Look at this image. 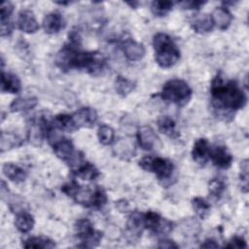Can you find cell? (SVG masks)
<instances>
[{"mask_svg":"<svg viewBox=\"0 0 249 249\" xmlns=\"http://www.w3.org/2000/svg\"><path fill=\"white\" fill-rule=\"evenodd\" d=\"M193 94L190 86L181 79H171L167 81L160 91V97L178 106L186 105Z\"/></svg>","mask_w":249,"mask_h":249,"instance_id":"obj_4","label":"cell"},{"mask_svg":"<svg viewBox=\"0 0 249 249\" xmlns=\"http://www.w3.org/2000/svg\"><path fill=\"white\" fill-rule=\"evenodd\" d=\"M209 159L212 160L214 165L222 169L229 168L233 160V158L227 147L222 145H217L213 149H210Z\"/></svg>","mask_w":249,"mask_h":249,"instance_id":"obj_10","label":"cell"},{"mask_svg":"<svg viewBox=\"0 0 249 249\" xmlns=\"http://www.w3.org/2000/svg\"><path fill=\"white\" fill-rule=\"evenodd\" d=\"M52 146L56 157L66 162L70 169H74L85 160L83 154L76 151L71 140L67 138H57Z\"/></svg>","mask_w":249,"mask_h":249,"instance_id":"obj_6","label":"cell"},{"mask_svg":"<svg viewBox=\"0 0 249 249\" xmlns=\"http://www.w3.org/2000/svg\"><path fill=\"white\" fill-rule=\"evenodd\" d=\"M122 49L125 57L130 61H138L142 59L146 53L144 45L134 41L131 38L123 41Z\"/></svg>","mask_w":249,"mask_h":249,"instance_id":"obj_11","label":"cell"},{"mask_svg":"<svg viewBox=\"0 0 249 249\" xmlns=\"http://www.w3.org/2000/svg\"><path fill=\"white\" fill-rule=\"evenodd\" d=\"M72 173H74L77 177L87 181H93L99 176L98 169L92 163L87 160L81 163L76 169L72 170Z\"/></svg>","mask_w":249,"mask_h":249,"instance_id":"obj_20","label":"cell"},{"mask_svg":"<svg viewBox=\"0 0 249 249\" xmlns=\"http://www.w3.org/2000/svg\"><path fill=\"white\" fill-rule=\"evenodd\" d=\"M97 137H98L99 142L102 145L108 146V145H111L114 142L115 131H114V129L110 125L102 124H100L98 126Z\"/></svg>","mask_w":249,"mask_h":249,"instance_id":"obj_29","label":"cell"},{"mask_svg":"<svg viewBox=\"0 0 249 249\" xmlns=\"http://www.w3.org/2000/svg\"><path fill=\"white\" fill-rule=\"evenodd\" d=\"M2 171L3 174L10 179L11 181L15 182V183H20L23 182L26 178V172L23 168H21L20 166L12 163V162H6L4 163L3 167H2Z\"/></svg>","mask_w":249,"mask_h":249,"instance_id":"obj_21","label":"cell"},{"mask_svg":"<svg viewBox=\"0 0 249 249\" xmlns=\"http://www.w3.org/2000/svg\"><path fill=\"white\" fill-rule=\"evenodd\" d=\"M53 125L55 126V128L62 130V131H66V132H73L75 130H77V126L74 123L72 114H59L56 115L54 117V119L53 120Z\"/></svg>","mask_w":249,"mask_h":249,"instance_id":"obj_24","label":"cell"},{"mask_svg":"<svg viewBox=\"0 0 249 249\" xmlns=\"http://www.w3.org/2000/svg\"><path fill=\"white\" fill-rule=\"evenodd\" d=\"M213 24L221 30H226L231 23L232 16L226 7H216L211 15Z\"/></svg>","mask_w":249,"mask_h":249,"instance_id":"obj_18","label":"cell"},{"mask_svg":"<svg viewBox=\"0 0 249 249\" xmlns=\"http://www.w3.org/2000/svg\"><path fill=\"white\" fill-rule=\"evenodd\" d=\"M209 193L216 198H220L226 189V185L223 180L214 178L209 182Z\"/></svg>","mask_w":249,"mask_h":249,"instance_id":"obj_33","label":"cell"},{"mask_svg":"<svg viewBox=\"0 0 249 249\" xmlns=\"http://www.w3.org/2000/svg\"><path fill=\"white\" fill-rule=\"evenodd\" d=\"M192 28L199 34H205L210 32L213 27V21L211 18V16L207 15V14H198V15H195L193 17V18L190 21Z\"/></svg>","mask_w":249,"mask_h":249,"instance_id":"obj_19","label":"cell"},{"mask_svg":"<svg viewBox=\"0 0 249 249\" xmlns=\"http://www.w3.org/2000/svg\"><path fill=\"white\" fill-rule=\"evenodd\" d=\"M158 247L159 248H167V249H171V248H178L179 246L173 241V240H170V239H162V240H160L159 244H158Z\"/></svg>","mask_w":249,"mask_h":249,"instance_id":"obj_38","label":"cell"},{"mask_svg":"<svg viewBox=\"0 0 249 249\" xmlns=\"http://www.w3.org/2000/svg\"><path fill=\"white\" fill-rule=\"evenodd\" d=\"M38 104L36 97H18L10 104L12 112H25L34 109Z\"/></svg>","mask_w":249,"mask_h":249,"instance_id":"obj_22","label":"cell"},{"mask_svg":"<svg viewBox=\"0 0 249 249\" xmlns=\"http://www.w3.org/2000/svg\"><path fill=\"white\" fill-rule=\"evenodd\" d=\"M75 234L81 240L82 244L79 247H95L102 239V232L95 230L88 219H80L75 223L74 226Z\"/></svg>","mask_w":249,"mask_h":249,"instance_id":"obj_7","label":"cell"},{"mask_svg":"<svg viewBox=\"0 0 249 249\" xmlns=\"http://www.w3.org/2000/svg\"><path fill=\"white\" fill-rule=\"evenodd\" d=\"M46 33L54 34L59 32L64 27V20L59 13H50L45 16L42 22Z\"/></svg>","mask_w":249,"mask_h":249,"instance_id":"obj_16","label":"cell"},{"mask_svg":"<svg viewBox=\"0 0 249 249\" xmlns=\"http://www.w3.org/2000/svg\"><path fill=\"white\" fill-rule=\"evenodd\" d=\"M158 127L161 133L170 138H177L179 136V132L176 129L175 122L168 116L160 117L158 120Z\"/></svg>","mask_w":249,"mask_h":249,"instance_id":"obj_25","label":"cell"},{"mask_svg":"<svg viewBox=\"0 0 249 249\" xmlns=\"http://www.w3.org/2000/svg\"><path fill=\"white\" fill-rule=\"evenodd\" d=\"M139 166L145 171L155 173L160 181L168 180L174 171L172 161L160 157L146 156L139 160Z\"/></svg>","mask_w":249,"mask_h":249,"instance_id":"obj_5","label":"cell"},{"mask_svg":"<svg viewBox=\"0 0 249 249\" xmlns=\"http://www.w3.org/2000/svg\"><path fill=\"white\" fill-rule=\"evenodd\" d=\"M241 170H240V181H241V189L244 193L248 191V160H244L241 161Z\"/></svg>","mask_w":249,"mask_h":249,"instance_id":"obj_35","label":"cell"},{"mask_svg":"<svg viewBox=\"0 0 249 249\" xmlns=\"http://www.w3.org/2000/svg\"><path fill=\"white\" fill-rule=\"evenodd\" d=\"M173 4L171 1H153L151 11L157 17H164L172 10Z\"/></svg>","mask_w":249,"mask_h":249,"instance_id":"obj_32","label":"cell"},{"mask_svg":"<svg viewBox=\"0 0 249 249\" xmlns=\"http://www.w3.org/2000/svg\"><path fill=\"white\" fill-rule=\"evenodd\" d=\"M226 247L227 248H247V244L245 239L242 236L235 235L229 241Z\"/></svg>","mask_w":249,"mask_h":249,"instance_id":"obj_36","label":"cell"},{"mask_svg":"<svg viewBox=\"0 0 249 249\" xmlns=\"http://www.w3.org/2000/svg\"><path fill=\"white\" fill-rule=\"evenodd\" d=\"M77 128L92 127L97 122V113L93 108L83 107L72 114Z\"/></svg>","mask_w":249,"mask_h":249,"instance_id":"obj_9","label":"cell"},{"mask_svg":"<svg viewBox=\"0 0 249 249\" xmlns=\"http://www.w3.org/2000/svg\"><path fill=\"white\" fill-rule=\"evenodd\" d=\"M143 218L145 229L153 233L167 234L172 231V223L156 212L148 211L143 214Z\"/></svg>","mask_w":249,"mask_h":249,"instance_id":"obj_8","label":"cell"},{"mask_svg":"<svg viewBox=\"0 0 249 249\" xmlns=\"http://www.w3.org/2000/svg\"><path fill=\"white\" fill-rule=\"evenodd\" d=\"M155 60L161 68H170L180 59V50L173 39L166 33L159 32L153 37Z\"/></svg>","mask_w":249,"mask_h":249,"instance_id":"obj_3","label":"cell"},{"mask_svg":"<svg viewBox=\"0 0 249 249\" xmlns=\"http://www.w3.org/2000/svg\"><path fill=\"white\" fill-rule=\"evenodd\" d=\"M34 224H35L34 218L28 212L21 211L16 215L15 226L22 233H26L30 231L33 229Z\"/></svg>","mask_w":249,"mask_h":249,"instance_id":"obj_23","label":"cell"},{"mask_svg":"<svg viewBox=\"0 0 249 249\" xmlns=\"http://www.w3.org/2000/svg\"><path fill=\"white\" fill-rule=\"evenodd\" d=\"M107 203V195L106 192L99 186H96L93 190L90 208L93 209H101Z\"/></svg>","mask_w":249,"mask_h":249,"instance_id":"obj_31","label":"cell"},{"mask_svg":"<svg viewBox=\"0 0 249 249\" xmlns=\"http://www.w3.org/2000/svg\"><path fill=\"white\" fill-rule=\"evenodd\" d=\"M13 11H14V5L11 2L4 1L1 4V9H0L1 23L10 22V18H11V15L13 14Z\"/></svg>","mask_w":249,"mask_h":249,"instance_id":"obj_34","label":"cell"},{"mask_svg":"<svg viewBox=\"0 0 249 249\" xmlns=\"http://www.w3.org/2000/svg\"><path fill=\"white\" fill-rule=\"evenodd\" d=\"M104 55L97 52H83L78 45L68 43L56 53L55 64L62 71L85 70L91 75L99 74L105 66Z\"/></svg>","mask_w":249,"mask_h":249,"instance_id":"obj_1","label":"cell"},{"mask_svg":"<svg viewBox=\"0 0 249 249\" xmlns=\"http://www.w3.org/2000/svg\"><path fill=\"white\" fill-rule=\"evenodd\" d=\"M135 87V84L131 81L128 80L125 77L123 76H118L115 81V89L118 94L122 96H126L128 93H130Z\"/></svg>","mask_w":249,"mask_h":249,"instance_id":"obj_28","label":"cell"},{"mask_svg":"<svg viewBox=\"0 0 249 249\" xmlns=\"http://www.w3.org/2000/svg\"><path fill=\"white\" fill-rule=\"evenodd\" d=\"M200 247L201 248H217V247H219V244L214 239L208 238L203 243H201Z\"/></svg>","mask_w":249,"mask_h":249,"instance_id":"obj_39","label":"cell"},{"mask_svg":"<svg viewBox=\"0 0 249 249\" xmlns=\"http://www.w3.org/2000/svg\"><path fill=\"white\" fill-rule=\"evenodd\" d=\"M20 144H21V141L16 134L11 133V132H2L1 133V142H0L1 152L8 151L10 149L19 146Z\"/></svg>","mask_w":249,"mask_h":249,"instance_id":"obj_30","label":"cell"},{"mask_svg":"<svg viewBox=\"0 0 249 249\" xmlns=\"http://www.w3.org/2000/svg\"><path fill=\"white\" fill-rule=\"evenodd\" d=\"M210 156V145L206 138H198L193 147L192 150V157L193 160L200 164L204 165L207 160H209Z\"/></svg>","mask_w":249,"mask_h":249,"instance_id":"obj_13","label":"cell"},{"mask_svg":"<svg viewBox=\"0 0 249 249\" xmlns=\"http://www.w3.org/2000/svg\"><path fill=\"white\" fill-rule=\"evenodd\" d=\"M210 93L213 108L226 116L242 109L247 101V96L238 84L233 80L225 81L221 73L213 78Z\"/></svg>","mask_w":249,"mask_h":249,"instance_id":"obj_2","label":"cell"},{"mask_svg":"<svg viewBox=\"0 0 249 249\" xmlns=\"http://www.w3.org/2000/svg\"><path fill=\"white\" fill-rule=\"evenodd\" d=\"M144 229L145 227L143 214L138 211H134L133 213H131L126 222V232L128 233V235L132 239H138L141 236Z\"/></svg>","mask_w":249,"mask_h":249,"instance_id":"obj_14","label":"cell"},{"mask_svg":"<svg viewBox=\"0 0 249 249\" xmlns=\"http://www.w3.org/2000/svg\"><path fill=\"white\" fill-rule=\"evenodd\" d=\"M21 89V83L19 78L10 72L2 70L1 73V90L2 92L18 93Z\"/></svg>","mask_w":249,"mask_h":249,"instance_id":"obj_17","label":"cell"},{"mask_svg":"<svg viewBox=\"0 0 249 249\" xmlns=\"http://www.w3.org/2000/svg\"><path fill=\"white\" fill-rule=\"evenodd\" d=\"M183 9H189V10H198L200 9L201 6H203L205 4V2L203 1H183L179 3Z\"/></svg>","mask_w":249,"mask_h":249,"instance_id":"obj_37","label":"cell"},{"mask_svg":"<svg viewBox=\"0 0 249 249\" xmlns=\"http://www.w3.org/2000/svg\"><path fill=\"white\" fill-rule=\"evenodd\" d=\"M137 141L143 150H152L157 142V135L149 125H142L137 130Z\"/></svg>","mask_w":249,"mask_h":249,"instance_id":"obj_15","label":"cell"},{"mask_svg":"<svg viewBox=\"0 0 249 249\" xmlns=\"http://www.w3.org/2000/svg\"><path fill=\"white\" fill-rule=\"evenodd\" d=\"M18 27L22 32L31 34L35 33L39 29V23L30 10H22L18 14Z\"/></svg>","mask_w":249,"mask_h":249,"instance_id":"obj_12","label":"cell"},{"mask_svg":"<svg viewBox=\"0 0 249 249\" xmlns=\"http://www.w3.org/2000/svg\"><path fill=\"white\" fill-rule=\"evenodd\" d=\"M192 205H193L194 211L200 219H205L208 216V214L210 213L211 205L209 204V202L207 200H205L204 198H202L200 196H196V197L193 198Z\"/></svg>","mask_w":249,"mask_h":249,"instance_id":"obj_27","label":"cell"},{"mask_svg":"<svg viewBox=\"0 0 249 249\" xmlns=\"http://www.w3.org/2000/svg\"><path fill=\"white\" fill-rule=\"evenodd\" d=\"M22 246L24 248H53L55 246L54 241L44 236H31L23 240Z\"/></svg>","mask_w":249,"mask_h":249,"instance_id":"obj_26","label":"cell"}]
</instances>
